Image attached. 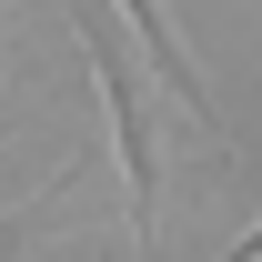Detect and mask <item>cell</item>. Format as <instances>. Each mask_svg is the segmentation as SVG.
<instances>
[{
  "instance_id": "6da1fadb",
  "label": "cell",
  "mask_w": 262,
  "mask_h": 262,
  "mask_svg": "<svg viewBox=\"0 0 262 262\" xmlns=\"http://www.w3.org/2000/svg\"><path fill=\"white\" fill-rule=\"evenodd\" d=\"M81 20V51L101 71V101H111V151H121V182H131V242H151V212H162V162H151V111L131 91V61H121V31H111V10H71Z\"/></svg>"
},
{
  "instance_id": "7a4b0ae2",
  "label": "cell",
  "mask_w": 262,
  "mask_h": 262,
  "mask_svg": "<svg viewBox=\"0 0 262 262\" xmlns=\"http://www.w3.org/2000/svg\"><path fill=\"white\" fill-rule=\"evenodd\" d=\"M121 20L141 31V51H151V71H162V91L192 111V131L202 141H222V111H212V91H202V71L182 61V40H171V20H162V0H121Z\"/></svg>"
},
{
  "instance_id": "3957f363",
  "label": "cell",
  "mask_w": 262,
  "mask_h": 262,
  "mask_svg": "<svg viewBox=\"0 0 262 262\" xmlns=\"http://www.w3.org/2000/svg\"><path fill=\"white\" fill-rule=\"evenodd\" d=\"M252 252H262V222H252V232H242V262H252Z\"/></svg>"
}]
</instances>
